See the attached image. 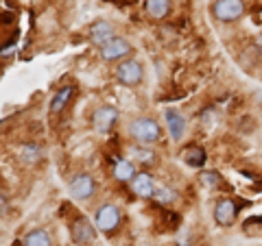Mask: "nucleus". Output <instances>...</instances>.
I'll return each instance as SVG.
<instances>
[{"instance_id": "1", "label": "nucleus", "mask_w": 262, "mask_h": 246, "mask_svg": "<svg viewBox=\"0 0 262 246\" xmlns=\"http://www.w3.org/2000/svg\"><path fill=\"white\" fill-rule=\"evenodd\" d=\"M129 133L134 139H138L140 144H153V142H158L160 135H162V129L160 125L155 122L153 118H138L134 120L129 125Z\"/></svg>"}, {"instance_id": "2", "label": "nucleus", "mask_w": 262, "mask_h": 246, "mask_svg": "<svg viewBox=\"0 0 262 246\" xmlns=\"http://www.w3.org/2000/svg\"><path fill=\"white\" fill-rule=\"evenodd\" d=\"M114 75H116L118 83L127 85V87H136V85H140V81L144 77V70L136 59H125V61L118 63V68L114 70Z\"/></svg>"}, {"instance_id": "3", "label": "nucleus", "mask_w": 262, "mask_h": 246, "mask_svg": "<svg viewBox=\"0 0 262 246\" xmlns=\"http://www.w3.org/2000/svg\"><path fill=\"white\" fill-rule=\"evenodd\" d=\"M212 13L219 22H234L245 13V3L243 0H214Z\"/></svg>"}, {"instance_id": "4", "label": "nucleus", "mask_w": 262, "mask_h": 246, "mask_svg": "<svg viewBox=\"0 0 262 246\" xmlns=\"http://www.w3.org/2000/svg\"><path fill=\"white\" fill-rule=\"evenodd\" d=\"M120 225V211L116 205H110V203H105L101 205V207L96 209V227H98V231H103V233H112V231H116Z\"/></svg>"}, {"instance_id": "5", "label": "nucleus", "mask_w": 262, "mask_h": 246, "mask_svg": "<svg viewBox=\"0 0 262 246\" xmlns=\"http://www.w3.org/2000/svg\"><path fill=\"white\" fill-rule=\"evenodd\" d=\"M116 120H118V109L110 107V105L98 107L92 113V127L98 131V133H107V131H112L114 125H116Z\"/></svg>"}, {"instance_id": "6", "label": "nucleus", "mask_w": 262, "mask_h": 246, "mask_svg": "<svg viewBox=\"0 0 262 246\" xmlns=\"http://www.w3.org/2000/svg\"><path fill=\"white\" fill-rule=\"evenodd\" d=\"M236 216H238V207L234 201L223 199L214 205V220L221 227H232L236 223Z\"/></svg>"}, {"instance_id": "7", "label": "nucleus", "mask_w": 262, "mask_h": 246, "mask_svg": "<svg viewBox=\"0 0 262 246\" xmlns=\"http://www.w3.org/2000/svg\"><path fill=\"white\" fill-rule=\"evenodd\" d=\"M94 179L90 175H77L75 179L70 181V194L72 199L77 201H88L90 196L94 194Z\"/></svg>"}, {"instance_id": "8", "label": "nucleus", "mask_w": 262, "mask_h": 246, "mask_svg": "<svg viewBox=\"0 0 262 246\" xmlns=\"http://www.w3.org/2000/svg\"><path fill=\"white\" fill-rule=\"evenodd\" d=\"M129 53H131V46L127 39H122V37H114L110 44L101 46V57L105 61H118L122 57H127Z\"/></svg>"}, {"instance_id": "9", "label": "nucleus", "mask_w": 262, "mask_h": 246, "mask_svg": "<svg viewBox=\"0 0 262 246\" xmlns=\"http://www.w3.org/2000/svg\"><path fill=\"white\" fill-rule=\"evenodd\" d=\"M114 37H116V35H114V29H112L110 22L98 20V22H94L92 27H90V39H92L94 44H98V46L110 44Z\"/></svg>"}, {"instance_id": "10", "label": "nucleus", "mask_w": 262, "mask_h": 246, "mask_svg": "<svg viewBox=\"0 0 262 246\" xmlns=\"http://www.w3.org/2000/svg\"><path fill=\"white\" fill-rule=\"evenodd\" d=\"M70 231H72V240L77 244H90L94 240V229L90 225V220H85V218H77L75 223H72Z\"/></svg>"}, {"instance_id": "11", "label": "nucleus", "mask_w": 262, "mask_h": 246, "mask_svg": "<svg viewBox=\"0 0 262 246\" xmlns=\"http://www.w3.org/2000/svg\"><path fill=\"white\" fill-rule=\"evenodd\" d=\"M131 190H134V194L142 196V199H151V196H155L153 177L146 175V172H140V175H136L134 181H131Z\"/></svg>"}, {"instance_id": "12", "label": "nucleus", "mask_w": 262, "mask_h": 246, "mask_svg": "<svg viewBox=\"0 0 262 246\" xmlns=\"http://www.w3.org/2000/svg\"><path fill=\"white\" fill-rule=\"evenodd\" d=\"M166 127H168L170 137H173L175 142H177V139H182V137H184L186 120H184L182 113H177L175 109H168V111H166Z\"/></svg>"}, {"instance_id": "13", "label": "nucleus", "mask_w": 262, "mask_h": 246, "mask_svg": "<svg viewBox=\"0 0 262 246\" xmlns=\"http://www.w3.org/2000/svg\"><path fill=\"white\" fill-rule=\"evenodd\" d=\"M184 155V161L188 163V166H192V168H203V163H206V151L201 149V146H196V144H192V146H188V149L182 153Z\"/></svg>"}, {"instance_id": "14", "label": "nucleus", "mask_w": 262, "mask_h": 246, "mask_svg": "<svg viewBox=\"0 0 262 246\" xmlns=\"http://www.w3.org/2000/svg\"><path fill=\"white\" fill-rule=\"evenodd\" d=\"M144 9L155 20L166 18L170 11V0H144Z\"/></svg>"}, {"instance_id": "15", "label": "nucleus", "mask_w": 262, "mask_h": 246, "mask_svg": "<svg viewBox=\"0 0 262 246\" xmlns=\"http://www.w3.org/2000/svg\"><path fill=\"white\" fill-rule=\"evenodd\" d=\"M114 177H116L118 181H134V177H136L134 163L118 157V161L114 163Z\"/></svg>"}, {"instance_id": "16", "label": "nucleus", "mask_w": 262, "mask_h": 246, "mask_svg": "<svg viewBox=\"0 0 262 246\" xmlns=\"http://www.w3.org/2000/svg\"><path fill=\"white\" fill-rule=\"evenodd\" d=\"M72 92H75V87H72V85H66V87H61L59 92L55 94L53 101H51V111H53V113H59V111H63V107H66V105H68V101H70Z\"/></svg>"}, {"instance_id": "17", "label": "nucleus", "mask_w": 262, "mask_h": 246, "mask_svg": "<svg viewBox=\"0 0 262 246\" xmlns=\"http://www.w3.org/2000/svg\"><path fill=\"white\" fill-rule=\"evenodd\" d=\"M24 246H51V237L42 229H35L24 237Z\"/></svg>"}, {"instance_id": "18", "label": "nucleus", "mask_w": 262, "mask_h": 246, "mask_svg": "<svg viewBox=\"0 0 262 246\" xmlns=\"http://www.w3.org/2000/svg\"><path fill=\"white\" fill-rule=\"evenodd\" d=\"M129 155L131 157H136L140 163H155V155L149 149H142V146H131Z\"/></svg>"}, {"instance_id": "19", "label": "nucleus", "mask_w": 262, "mask_h": 246, "mask_svg": "<svg viewBox=\"0 0 262 246\" xmlns=\"http://www.w3.org/2000/svg\"><path fill=\"white\" fill-rule=\"evenodd\" d=\"M20 159L24 163H35L39 159V149L37 146H22V151H20Z\"/></svg>"}, {"instance_id": "20", "label": "nucleus", "mask_w": 262, "mask_h": 246, "mask_svg": "<svg viewBox=\"0 0 262 246\" xmlns=\"http://www.w3.org/2000/svg\"><path fill=\"white\" fill-rule=\"evenodd\" d=\"M158 194H160L158 199H160L162 203H168V201H173V199H175V196H173V192H170V190H160Z\"/></svg>"}, {"instance_id": "21", "label": "nucleus", "mask_w": 262, "mask_h": 246, "mask_svg": "<svg viewBox=\"0 0 262 246\" xmlns=\"http://www.w3.org/2000/svg\"><path fill=\"white\" fill-rule=\"evenodd\" d=\"M216 177H219L216 172H206V175H203L201 179H203V181H206V183H214V181H216Z\"/></svg>"}]
</instances>
